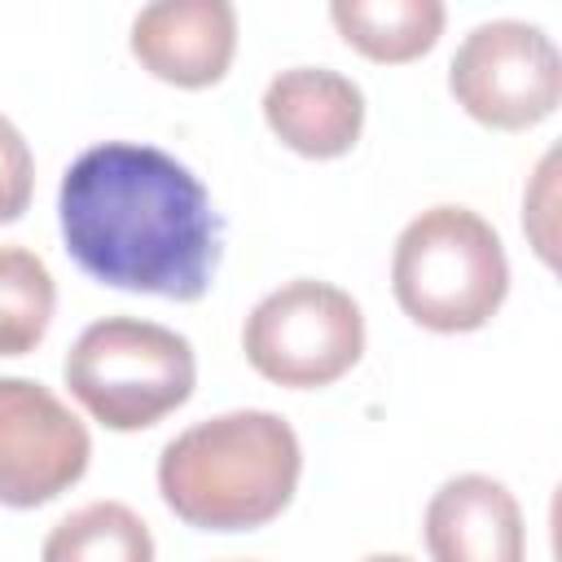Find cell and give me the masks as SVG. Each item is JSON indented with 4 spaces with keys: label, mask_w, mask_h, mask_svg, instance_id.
Returning <instances> with one entry per match:
<instances>
[{
    "label": "cell",
    "mask_w": 562,
    "mask_h": 562,
    "mask_svg": "<svg viewBox=\"0 0 562 562\" xmlns=\"http://www.w3.org/2000/svg\"><path fill=\"white\" fill-rule=\"evenodd\" d=\"M426 553L439 562H518L522 509L501 479L457 474L426 505Z\"/></svg>",
    "instance_id": "obj_10"
},
{
    "label": "cell",
    "mask_w": 562,
    "mask_h": 562,
    "mask_svg": "<svg viewBox=\"0 0 562 562\" xmlns=\"http://www.w3.org/2000/svg\"><path fill=\"white\" fill-rule=\"evenodd\" d=\"M241 351L250 369L277 386H329L351 373L364 351L360 303L316 277L285 281L250 307L241 325Z\"/></svg>",
    "instance_id": "obj_5"
},
{
    "label": "cell",
    "mask_w": 562,
    "mask_h": 562,
    "mask_svg": "<svg viewBox=\"0 0 562 562\" xmlns=\"http://www.w3.org/2000/svg\"><path fill=\"white\" fill-rule=\"evenodd\" d=\"M35 193V158L22 132L0 114V224H13Z\"/></svg>",
    "instance_id": "obj_14"
},
{
    "label": "cell",
    "mask_w": 562,
    "mask_h": 562,
    "mask_svg": "<svg viewBox=\"0 0 562 562\" xmlns=\"http://www.w3.org/2000/svg\"><path fill=\"white\" fill-rule=\"evenodd\" d=\"M457 105L496 132H522L553 114L562 97V61L553 40L518 18L474 26L448 66Z\"/></svg>",
    "instance_id": "obj_6"
},
{
    "label": "cell",
    "mask_w": 562,
    "mask_h": 562,
    "mask_svg": "<svg viewBox=\"0 0 562 562\" xmlns=\"http://www.w3.org/2000/svg\"><path fill=\"white\" fill-rule=\"evenodd\" d=\"M70 259L101 285L193 303L220 268V215L206 184L167 149L105 140L57 189Z\"/></svg>",
    "instance_id": "obj_1"
},
{
    "label": "cell",
    "mask_w": 562,
    "mask_h": 562,
    "mask_svg": "<svg viewBox=\"0 0 562 562\" xmlns=\"http://www.w3.org/2000/svg\"><path fill=\"white\" fill-rule=\"evenodd\" d=\"M303 474L285 417L237 408L180 430L158 457L162 505L198 531H255L281 518Z\"/></svg>",
    "instance_id": "obj_2"
},
{
    "label": "cell",
    "mask_w": 562,
    "mask_h": 562,
    "mask_svg": "<svg viewBox=\"0 0 562 562\" xmlns=\"http://www.w3.org/2000/svg\"><path fill=\"white\" fill-rule=\"evenodd\" d=\"M391 290L404 316L422 329H483L509 294V259L501 233L470 206L422 211L395 241Z\"/></svg>",
    "instance_id": "obj_3"
},
{
    "label": "cell",
    "mask_w": 562,
    "mask_h": 562,
    "mask_svg": "<svg viewBox=\"0 0 562 562\" xmlns=\"http://www.w3.org/2000/svg\"><path fill=\"white\" fill-rule=\"evenodd\" d=\"M334 31L378 66L426 57L443 35V0H329Z\"/></svg>",
    "instance_id": "obj_11"
},
{
    "label": "cell",
    "mask_w": 562,
    "mask_h": 562,
    "mask_svg": "<svg viewBox=\"0 0 562 562\" xmlns=\"http://www.w3.org/2000/svg\"><path fill=\"white\" fill-rule=\"evenodd\" d=\"M92 457L88 426L40 382L0 378V505L35 509L70 492Z\"/></svg>",
    "instance_id": "obj_7"
},
{
    "label": "cell",
    "mask_w": 562,
    "mask_h": 562,
    "mask_svg": "<svg viewBox=\"0 0 562 562\" xmlns=\"http://www.w3.org/2000/svg\"><path fill=\"white\" fill-rule=\"evenodd\" d=\"M61 373L83 413L105 430H149L193 395L198 360L189 338L167 325L105 316L75 338Z\"/></svg>",
    "instance_id": "obj_4"
},
{
    "label": "cell",
    "mask_w": 562,
    "mask_h": 562,
    "mask_svg": "<svg viewBox=\"0 0 562 562\" xmlns=\"http://www.w3.org/2000/svg\"><path fill=\"white\" fill-rule=\"evenodd\" d=\"M48 562H149L154 536L140 514L119 501H92L66 514L44 540Z\"/></svg>",
    "instance_id": "obj_12"
},
{
    "label": "cell",
    "mask_w": 562,
    "mask_h": 562,
    "mask_svg": "<svg viewBox=\"0 0 562 562\" xmlns=\"http://www.w3.org/2000/svg\"><path fill=\"white\" fill-rule=\"evenodd\" d=\"M263 119L303 158H342L364 127V92L325 66L281 70L263 92Z\"/></svg>",
    "instance_id": "obj_9"
},
{
    "label": "cell",
    "mask_w": 562,
    "mask_h": 562,
    "mask_svg": "<svg viewBox=\"0 0 562 562\" xmlns=\"http://www.w3.org/2000/svg\"><path fill=\"white\" fill-rule=\"evenodd\" d=\"M57 307L48 263L26 246H0V356H26L44 342Z\"/></svg>",
    "instance_id": "obj_13"
},
{
    "label": "cell",
    "mask_w": 562,
    "mask_h": 562,
    "mask_svg": "<svg viewBox=\"0 0 562 562\" xmlns=\"http://www.w3.org/2000/svg\"><path fill=\"white\" fill-rule=\"evenodd\" d=\"M132 57L171 88H211L237 53L233 0H149L132 22Z\"/></svg>",
    "instance_id": "obj_8"
}]
</instances>
